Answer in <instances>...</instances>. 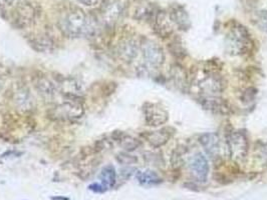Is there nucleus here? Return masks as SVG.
<instances>
[{
  "mask_svg": "<svg viewBox=\"0 0 267 200\" xmlns=\"http://www.w3.org/2000/svg\"><path fill=\"white\" fill-rule=\"evenodd\" d=\"M169 14L171 16V19L175 25L180 30L187 31L191 26V21L189 14L184 6L180 4H175L170 7Z\"/></svg>",
  "mask_w": 267,
  "mask_h": 200,
  "instance_id": "19",
  "label": "nucleus"
},
{
  "mask_svg": "<svg viewBox=\"0 0 267 200\" xmlns=\"http://www.w3.org/2000/svg\"><path fill=\"white\" fill-rule=\"evenodd\" d=\"M30 46L38 52H46L53 48V41L47 36H37L30 40Z\"/></svg>",
  "mask_w": 267,
  "mask_h": 200,
  "instance_id": "24",
  "label": "nucleus"
},
{
  "mask_svg": "<svg viewBox=\"0 0 267 200\" xmlns=\"http://www.w3.org/2000/svg\"><path fill=\"white\" fill-rule=\"evenodd\" d=\"M143 114L147 125L158 127L165 124L169 119V113L160 103L146 102L143 105Z\"/></svg>",
  "mask_w": 267,
  "mask_h": 200,
  "instance_id": "8",
  "label": "nucleus"
},
{
  "mask_svg": "<svg viewBox=\"0 0 267 200\" xmlns=\"http://www.w3.org/2000/svg\"><path fill=\"white\" fill-rule=\"evenodd\" d=\"M140 49L143 58L142 69L150 73L158 70L165 62V53L163 47L154 40L143 39L140 42Z\"/></svg>",
  "mask_w": 267,
  "mask_h": 200,
  "instance_id": "4",
  "label": "nucleus"
},
{
  "mask_svg": "<svg viewBox=\"0 0 267 200\" xmlns=\"http://www.w3.org/2000/svg\"><path fill=\"white\" fill-rule=\"evenodd\" d=\"M256 93H257V90L254 89V88H248L246 89L244 92H243V96H242V99L244 100V102H250L254 99V97L256 96ZM242 100V101H243Z\"/></svg>",
  "mask_w": 267,
  "mask_h": 200,
  "instance_id": "28",
  "label": "nucleus"
},
{
  "mask_svg": "<svg viewBox=\"0 0 267 200\" xmlns=\"http://www.w3.org/2000/svg\"><path fill=\"white\" fill-rule=\"evenodd\" d=\"M254 22L260 30L267 32V10L258 11L255 15Z\"/></svg>",
  "mask_w": 267,
  "mask_h": 200,
  "instance_id": "27",
  "label": "nucleus"
},
{
  "mask_svg": "<svg viewBox=\"0 0 267 200\" xmlns=\"http://www.w3.org/2000/svg\"><path fill=\"white\" fill-rule=\"evenodd\" d=\"M61 33L69 38L94 36L99 28L97 19L79 9L64 13L57 22Z\"/></svg>",
  "mask_w": 267,
  "mask_h": 200,
  "instance_id": "1",
  "label": "nucleus"
},
{
  "mask_svg": "<svg viewBox=\"0 0 267 200\" xmlns=\"http://www.w3.org/2000/svg\"><path fill=\"white\" fill-rule=\"evenodd\" d=\"M40 15L39 7L31 2H19L12 13L14 26L19 29L32 25Z\"/></svg>",
  "mask_w": 267,
  "mask_h": 200,
  "instance_id": "7",
  "label": "nucleus"
},
{
  "mask_svg": "<svg viewBox=\"0 0 267 200\" xmlns=\"http://www.w3.org/2000/svg\"><path fill=\"white\" fill-rule=\"evenodd\" d=\"M112 139L120 144V146L127 152H133L142 145V141L124 131H114Z\"/></svg>",
  "mask_w": 267,
  "mask_h": 200,
  "instance_id": "20",
  "label": "nucleus"
},
{
  "mask_svg": "<svg viewBox=\"0 0 267 200\" xmlns=\"http://www.w3.org/2000/svg\"><path fill=\"white\" fill-rule=\"evenodd\" d=\"M229 157L234 162H242L246 159L249 151V141L243 131L229 132L226 137Z\"/></svg>",
  "mask_w": 267,
  "mask_h": 200,
  "instance_id": "6",
  "label": "nucleus"
},
{
  "mask_svg": "<svg viewBox=\"0 0 267 200\" xmlns=\"http://www.w3.org/2000/svg\"><path fill=\"white\" fill-rule=\"evenodd\" d=\"M92 191L94 192H98V193H102V192H105L107 189L101 184V183H93L90 185L88 187Z\"/></svg>",
  "mask_w": 267,
  "mask_h": 200,
  "instance_id": "29",
  "label": "nucleus"
},
{
  "mask_svg": "<svg viewBox=\"0 0 267 200\" xmlns=\"http://www.w3.org/2000/svg\"><path fill=\"white\" fill-rule=\"evenodd\" d=\"M174 133L175 129L173 127H163L155 131H145L141 133V137L152 147L160 148L169 142Z\"/></svg>",
  "mask_w": 267,
  "mask_h": 200,
  "instance_id": "13",
  "label": "nucleus"
},
{
  "mask_svg": "<svg viewBox=\"0 0 267 200\" xmlns=\"http://www.w3.org/2000/svg\"><path fill=\"white\" fill-rule=\"evenodd\" d=\"M170 53H172V55L177 58V59H182L186 56V50L183 46V44L178 40V39H174L168 46Z\"/></svg>",
  "mask_w": 267,
  "mask_h": 200,
  "instance_id": "25",
  "label": "nucleus"
},
{
  "mask_svg": "<svg viewBox=\"0 0 267 200\" xmlns=\"http://www.w3.org/2000/svg\"><path fill=\"white\" fill-rule=\"evenodd\" d=\"M158 10L156 5L150 0H136L132 10V17L138 21L151 22Z\"/></svg>",
  "mask_w": 267,
  "mask_h": 200,
  "instance_id": "15",
  "label": "nucleus"
},
{
  "mask_svg": "<svg viewBox=\"0 0 267 200\" xmlns=\"http://www.w3.org/2000/svg\"><path fill=\"white\" fill-rule=\"evenodd\" d=\"M201 106L212 112L213 114L220 115H229L232 112L230 103L223 99L221 96H210V97H201L197 98Z\"/></svg>",
  "mask_w": 267,
  "mask_h": 200,
  "instance_id": "12",
  "label": "nucleus"
},
{
  "mask_svg": "<svg viewBox=\"0 0 267 200\" xmlns=\"http://www.w3.org/2000/svg\"><path fill=\"white\" fill-rule=\"evenodd\" d=\"M100 179H101V184L106 188H112L115 183H116V179H117V173H116V169L113 165H106L100 174Z\"/></svg>",
  "mask_w": 267,
  "mask_h": 200,
  "instance_id": "23",
  "label": "nucleus"
},
{
  "mask_svg": "<svg viewBox=\"0 0 267 200\" xmlns=\"http://www.w3.org/2000/svg\"><path fill=\"white\" fill-rule=\"evenodd\" d=\"M14 104L16 109L21 113L31 112L35 107V101L26 87H20L14 93Z\"/></svg>",
  "mask_w": 267,
  "mask_h": 200,
  "instance_id": "17",
  "label": "nucleus"
},
{
  "mask_svg": "<svg viewBox=\"0 0 267 200\" xmlns=\"http://www.w3.org/2000/svg\"><path fill=\"white\" fill-rule=\"evenodd\" d=\"M103 22L107 26H113L124 14L125 5L120 0H104L100 7Z\"/></svg>",
  "mask_w": 267,
  "mask_h": 200,
  "instance_id": "9",
  "label": "nucleus"
},
{
  "mask_svg": "<svg viewBox=\"0 0 267 200\" xmlns=\"http://www.w3.org/2000/svg\"><path fill=\"white\" fill-rule=\"evenodd\" d=\"M116 159H117V161H118L120 164H123V165H131V164H135V163L138 161V158H137L135 155H132V154H130V153L127 152V151L118 153L117 156H116Z\"/></svg>",
  "mask_w": 267,
  "mask_h": 200,
  "instance_id": "26",
  "label": "nucleus"
},
{
  "mask_svg": "<svg viewBox=\"0 0 267 200\" xmlns=\"http://www.w3.org/2000/svg\"><path fill=\"white\" fill-rule=\"evenodd\" d=\"M170 79L173 84L181 91L189 90L190 86V79L187 73V70L180 64L174 63L170 67Z\"/></svg>",
  "mask_w": 267,
  "mask_h": 200,
  "instance_id": "18",
  "label": "nucleus"
},
{
  "mask_svg": "<svg viewBox=\"0 0 267 200\" xmlns=\"http://www.w3.org/2000/svg\"><path fill=\"white\" fill-rule=\"evenodd\" d=\"M137 180L145 186H152L157 185L162 182V178L153 170H145V171H138L136 173Z\"/></svg>",
  "mask_w": 267,
  "mask_h": 200,
  "instance_id": "22",
  "label": "nucleus"
},
{
  "mask_svg": "<svg viewBox=\"0 0 267 200\" xmlns=\"http://www.w3.org/2000/svg\"><path fill=\"white\" fill-rule=\"evenodd\" d=\"M254 43L248 29L240 23L235 22L226 34L225 49L233 56H243L249 54Z\"/></svg>",
  "mask_w": 267,
  "mask_h": 200,
  "instance_id": "3",
  "label": "nucleus"
},
{
  "mask_svg": "<svg viewBox=\"0 0 267 200\" xmlns=\"http://www.w3.org/2000/svg\"><path fill=\"white\" fill-rule=\"evenodd\" d=\"M3 85H4V78H3V75L0 72V91H1V89L3 87Z\"/></svg>",
  "mask_w": 267,
  "mask_h": 200,
  "instance_id": "32",
  "label": "nucleus"
},
{
  "mask_svg": "<svg viewBox=\"0 0 267 200\" xmlns=\"http://www.w3.org/2000/svg\"><path fill=\"white\" fill-rule=\"evenodd\" d=\"M189 168L194 179L199 182H206L209 175V163L201 152L192 156L189 161Z\"/></svg>",
  "mask_w": 267,
  "mask_h": 200,
  "instance_id": "14",
  "label": "nucleus"
},
{
  "mask_svg": "<svg viewBox=\"0 0 267 200\" xmlns=\"http://www.w3.org/2000/svg\"><path fill=\"white\" fill-rule=\"evenodd\" d=\"M33 85L36 91L45 99L54 97L58 92L57 85L45 76H37Z\"/></svg>",
  "mask_w": 267,
  "mask_h": 200,
  "instance_id": "21",
  "label": "nucleus"
},
{
  "mask_svg": "<svg viewBox=\"0 0 267 200\" xmlns=\"http://www.w3.org/2000/svg\"><path fill=\"white\" fill-rule=\"evenodd\" d=\"M225 88V79L213 68H202L196 71L190 79L189 91L194 92L196 98L220 96Z\"/></svg>",
  "mask_w": 267,
  "mask_h": 200,
  "instance_id": "2",
  "label": "nucleus"
},
{
  "mask_svg": "<svg viewBox=\"0 0 267 200\" xmlns=\"http://www.w3.org/2000/svg\"><path fill=\"white\" fill-rule=\"evenodd\" d=\"M80 4L87 6V7H93V6H97L99 4L102 3V0H77Z\"/></svg>",
  "mask_w": 267,
  "mask_h": 200,
  "instance_id": "30",
  "label": "nucleus"
},
{
  "mask_svg": "<svg viewBox=\"0 0 267 200\" xmlns=\"http://www.w3.org/2000/svg\"><path fill=\"white\" fill-rule=\"evenodd\" d=\"M4 3L8 4V5H13V4H18L19 2H21V0H2Z\"/></svg>",
  "mask_w": 267,
  "mask_h": 200,
  "instance_id": "31",
  "label": "nucleus"
},
{
  "mask_svg": "<svg viewBox=\"0 0 267 200\" xmlns=\"http://www.w3.org/2000/svg\"><path fill=\"white\" fill-rule=\"evenodd\" d=\"M116 51L117 55L122 61L126 63H132L138 57V54L141 51L140 42L133 37L125 38L119 42Z\"/></svg>",
  "mask_w": 267,
  "mask_h": 200,
  "instance_id": "11",
  "label": "nucleus"
},
{
  "mask_svg": "<svg viewBox=\"0 0 267 200\" xmlns=\"http://www.w3.org/2000/svg\"><path fill=\"white\" fill-rule=\"evenodd\" d=\"M84 114V107L80 100H65L50 108L47 112L49 119L53 121H74Z\"/></svg>",
  "mask_w": 267,
  "mask_h": 200,
  "instance_id": "5",
  "label": "nucleus"
},
{
  "mask_svg": "<svg viewBox=\"0 0 267 200\" xmlns=\"http://www.w3.org/2000/svg\"><path fill=\"white\" fill-rule=\"evenodd\" d=\"M154 32L161 38L167 39L173 35L175 25L171 19L169 11L158 10L151 21Z\"/></svg>",
  "mask_w": 267,
  "mask_h": 200,
  "instance_id": "10",
  "label": "nucleus"
},
{
  "mask_svg": "<svg viewBox=\"0 0 267 200\" xmlns=\"http://www.w3.org/2000/svg\"><path fill=\"white\" fill-rule=\"evenodd\" d=\"M199 142L206 153L213 159L220 157V137L216 132H207L199 137Z\"/></svg>",
  "mask_w": 267,
  "mask_h": 200,
  "instance_id": "16",
  "label": "nucleus"
}]
</instances>
